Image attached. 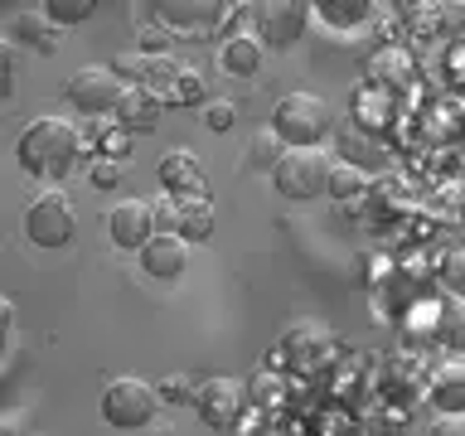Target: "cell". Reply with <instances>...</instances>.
<instances>
[{"instance_id":"obj_1","label":"cell","mask_w":465,"mask_h":436,"mask_svg":"<svg viewBox=\"0 0 465 436\" xmlns=\"http://www.w3.org/2000/svg\"><path fill=\"white\" fill-rule=\"evenodd\" d=\"M20 165L29 174H39V180H64V174L78 170L83 160V136L78 126L64 122V116H39V122H29L20 131Z\"/></svg>"},{"instance_id":"obj_2","label":"cell","mask_w":465,"mask_h":436,"mask_svg":"<svg viewBox=\"0 0 465 436\" xmlns=\"http://www.w3.org/2000/svg\"><path fill=\"white\" fill-rule=\"evenodd\" d=\"M330 122H334L330 102L320 93H311V87H296V93H286L272 107V131L286 141V151H296V145H320Z\"/></svg>"},{"instance_id":"obj_3","label":"cell","mask_w":465,"mask_h":436,"mask_svg":"<svg viewBox=\"0 0 465 436\" xmlns=\"http://www.w3.org/2000/svg\"><path fill=\"white\" fill-rule=\"evenodd\" d=\"M334 180V160L320 151V145H296V151H282L272 170V184L282 189L286 199H320L330 194Z\"/></svg>"},{"instance_id":"obj_4","label":"cell","mask_w":465,"mask_h":436,"mask_svg":"<svg viewBox=\"0 0 465 436\" xmlns=\"http://www.w3.org/2000/svg\"><path fill=\"white\" fill-rule=\"evenodd\" d=\"M155 407H160V388H151L145 378H107V388H102V417L112 421L116 431H136L145 427V421L155 417Z\"/></svg>"},{"instance_id":"obj_5","label":"cell","mask_w":465,"mask_h":436,"mask_svg":"<svg viewBox=\"0 0 465 436\" xmlns=\"http://www.w3.org/2000/svg\"><path fill=\"white\" fill-rule=\"evenodd\" d=\"M73 233H78V218H73L68 194H58V189H44L25 209V238L35 247H68Z\"/></svg>"},{"instance_id":"obj_6","label":"cell","mask_w":465,"mask_h":436,"mask_svg":"<svg viewBox=\"0 0 465 436\" xmlns=\"http://www.w3.org/2000/svg\"><path fill=\"white\" fill-rule=\"evenodd\" d=\"M122 97H126V83L116 78L112 64H87L68 78V102L87 116H102V112L122 107Z\"/></svg>"},{"instance_id":"obj_7","label":"cell","mask_w":465,"mask_h":436,"mask_svg":"<svg viewBox=\"0 0 465 436\" xmlns=\"http://www.w3.org/2000/svg\"><path fill=\"white\" fill-rule=\"evenodd\" d=\"M194 412L203 417V427H209V431L223 436L232 421L247 412V383H242V378H228V373L209 378V383L199 388V398H194Z\"/></svg>"},{"instance_id":"obj_8","label":"cell","mask_w":465,"mask_h":436,"mask_svg":"<svg viewBox=\"0 0 465 436\" xmlns=\"http://www.w3.org/2000/svg\"><path fill=\"white\" fill-rule=\"evenodd\" d=\"M252 20H257L252 35L267 49H291L305 35V25H311V5L305 0H267V5L252 10Z\"/></svg>"},{"instance_id":"obj_9","label":"cell","mask_w":465,"mask_h":436,"mask_svg":"<svg viewBox=\"0 0 465 436\" xmlns=\"http://www.w3.org/2000/svg\"><path fill=\"white\" fill-rule=\"evenodd\" d=\"M107 238L116 247H141L155 238V213H151V203L145 199H116L112 209H107Z\"/></svg>"},{"instance_id":"obj_10","label":"cell","mask_w":465,"mask_h":436,"mask_svg":"<svg viewBox=\"0 0 465 436\" xmlns=\"http://www.w3.org/2000/svg\"><path fill=\"white\" fill-rule=\"evenodd\" d=\"M155 174H160V184H165V194H174V199H194V194H203V189H209L199 155L184 151V145H174V151L160 155Z\"/></svg>"},{"instance_id":"obj_11","label":"cell","mask_w":465,"mask_h":436,"mask_svg":"<svg viewBox=\"0 0 465 436\" xmlns=\"http://www.w3.org/2000/svg\"><path fill=\"white\" fill-rule=\"evenodd\" d=\"M141 267H145V276H155V282H170V276H180L189 267V243L180 233H155V238L141 247Z\"/></svg>"},{"instance_id":"obj_12","label":"cell","mask_w":465,"mask_h":436,"mask_svg":"<svg viewBox=\"0 0 465 436\" xmlns=\"http://www.w3.org/2000/svg\"><path fill=\"white\" fill-rule=\"evenodd\" d=\"M431 402L441 407V417H465V359H446L431 373Z\"/></svg>"},{"instance_id":"obj_13","label":"cell","mask_w":465,"mask_h":436,"mask_svg":"<svg viewBox=\"0 0 465 436\" xmlns=\"http://www.w3.org/2000/svg\"><path fill=\"white\" fill-rule=\"evenodd\" d=\"M262 54H267V44L257 35H228L223 49H218V64H223L228 78H252L262 68Z\"/></svg>"},{"instance_id":"obj_14","label":"cell","mask_w":465,"mask_h":436,"mask_svg":"<svg viewBox=\"0 0 465 436\" xmlns=\"http://www.w3.org/2000/svg\"><path fill=\"white\" fill-rule=\"evenodd\" d=\"M160 107H165V102H160L151 87H126L122 107H116V126L122 131H155Z\"/></svg>"},{"instance_id":"obj_15","label":"cell","mask_w":465,"mask_h":436,"mask_svg":"<svg viewBox=\"0 0 465 436\" xmlns=\"http://www.w3.org/2000/svg\"><path fill=\"white\" fill-rule=\"evenodd\" d=\"M209 233H213V203H209V194L180 199V238L184 243H203Z\"/></svg>"},{"instance_id":"obj_16","label":"cell","mask_w":465,"mask_h":436,"mask_svg":"<svg viewBox=\"0 0 465 436\" xmlns=\"http://www.w3.org/2000/svg\"><path fill=\"white\" fill-rule=\"evenodd\" d=\"M180 78H184V68L174 64V58L145 54V78H141V87H151L160 102H170V93H174V83H180Z\"/></svg>"},{"instance_id":"obj_17","label":"cell","mask_w":465,"mask_h":436,"mask_svg":"<svg viewBox=\"0 0 465 436\" xmlns=\"http://www.w3.org/2000/svg\"><path fill=\"white\" fill-rule=\"evenodd\" d=\"M315 15H325L330 25H344V29H354V25H363L373 15V5L369 0H320L315 5Z\"/></svg>"},{"instance_id":"obj_18","label":"cell","mask_w":465,"mask_h":436,"mask_svg":"<svg viewBox=\"0 0 465 436\" xmlns=\"http://www.w3.org/2000/svg\"><path fill=\"white\" fill-rule=\"evenodd\" d=\"M39 10H44V20H54V25H83L97 5L93 0H44Z\"/></svg>"},{"instance_id":"obj_19","label":"cell","mask_w":465,"mask_h":436,"mask_svg":"<svg viewBox=\"0 0 465 436\" xmlns=\"http://www.w3.org/2000/svg\"><path fill=\"white\" fill-rule=\"evenodd\" d=\"M10 29H15V39H20V44H29V49H54L49 39H39V35H44V10H39V15H35V10L15 15Z\"/></svg>"},{"instance_id":"obj_20","label":"cell","mask_w":465,"mask_h":436,"mask_svg":"<svg viewBox=\"0 0 465 436\" xmlns=\"http://www.w3.org/2000/svg\"><path fill=\"white\" fill-rule=\"evenodd\" d=\"M232 122H238V102H228V97L203 102V126L209 131H232Z\"/></svg>"},{"instance_id":"obj_21","label":"cell","mask_w":465,"mask_h":436,"mask_svg":"<svg viewBox=\"0 0 465 436\" xmlns=\"http://www.w3.org/2000/svg\"><path fill=\"white\" fill-rule=\"evenodd\" d=\"M363 184H369V174H363V170H354V165H334L330 194H334V199H354V194H363Z\"/></svg>"},{"instance_id":"obj_22","label":"cell","mask_w":465,"mask_h":436,"mask_svg":"<svg viewBox=\"0 0 465 436\" xmlns=\"http://www.w3.org/2000/svg\"><path fill=\"white\" fill-rule=\"evenodd\" d=\"M441 282L450 296H460L465 301V247H450L446 262H441Z\"/></svg>"},{"instance_id":"obj_23","label":"cell","mask_w":465,"mask_h":436,"mask_svg":"<svg viewBox=\"0 0 465 436\" xmlns=\"http://www.w3.org/2000/svg\"><path fill=\"white\" fill-rule=\"evenodd\" d=\"M160 15H165V20H189V25H213L218 15H223V5H165Z\"/></svg>"},{"instance_id":"obj_24","label":"cell","mask_w":465,"mask_h":436,"mask_svg":"<svg viewBox=\"0 0 465 436\" xmlns=\"http://www.w3.org/2000/svg\"><path fill=\"white\" fill-rule=\"evenodd\" d=\"M151 213H155V233H180V199H174V194L155 199Z\"/></svg>"},{"instance_id":"obj_25","label":"cell","mask_w":465,"mask_h":436,"mask_svg":"<svg viewBox=\"0 0 465 436\" xmlns=\"http://www.w3.org/2000/svg\"><path fill=\"white\" fill-rule=\"evenodd\" d=\"M170 102H174V107H189V102H203V78H199V73H189V68H184V78L174 83Z\"/></svg>"},{"instance_id":"obj_26","label":"cell","mask_w":465,"mask_h":436,"mask_svg":"<svg viewBox=\"0 0 465 436\" xmlns=\"http://www.w3.org/2000/svg\"><path fill=\"white\" fill-rule=\"evenodd\" d=\"M282 136H276V131H257V141H252V160H257V165H267V160H272V170H276V160H282V155H276V151H282Z\"/></svg>"},{"instance_id":"obj_27","label":"cell","mask_w":465,"mask_h":436,"mask_svg":"<svg viewBox=\"0 0 465 436\" xmlns=\"http://www.w3.org/2000/svg\"><path fill=\"white\" fill-rule=\"evenodd\" d=\"M199 392L189 388V378L184 373H174V378H165V388H160V402H194Z\"/></svg>"},{"instance_id":"obj_28","label":"cell","mask_w":465,"mask_h":436,"mask_svg":"<svg viewBox=\"0 0 465 436\" xmlns=\"http://www.w3.org/2000/svg\"><path fill=\"white\" fill-rule=\"evenodd\" d=\"M87 174H93V184H116L122 180V165H116V160H97Z\"/></svg>"},{"instance_id":"obj_29","label":"cell","mask_w":465,"mask_h":436,"mask_svg":"<svg viewBox=\"0 0 465 436\" xmlns=\"http://www.w3.org/2000/svg\"><path fill=\"white\" fill-rule=\"evenodd\" d=\"M126 136L131 131H107V136H102V151H107L112 160H126Z\"/></svg>"},{"instance_id":"obj_30","label":"cell","mask_w":465,"mask_h":436,"mask_svg":"<svg viewBox=\"0 0 465 436\" xmlns=\"http://www.w3.org/2000/svg\"><path fill=\"white\" fill-rule=\"evenodd\" d=\"M427 436H465V417H441Z\"/></svg>"},{"instance_id":"obj_31","label":"cell","mask_w":465,"mask_h":436,"mask_svg":"<svg viewBox=\"0 0 465 436\" xmlns=\"http://www.w3.org/2000/svg\"><path fill=\"white\" fill-rule=\"evenodd\" d=\"M141 49H145V54H151V49H165V35H160V29H145Z\"/></svg>"}]
</instances>
